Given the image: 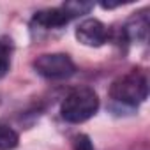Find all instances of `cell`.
Wrapping results in <instances>:
<instances>
[{
    "mask_svg": "<svg viewBox=\"0 0 150 150\" xmlns=\"http://www.w3.org/2000/svg\"><path fill=\"white\" fill-rule=\"evenodd\" d=\"M99 110V97L94 88L90 87H78L72 88L60 106V115L65 122L81 124L92 118Z\"/></svg>",
    "mask_w": 150,
    "mask_h": 150,
    "instance_id": "6da1fadb",
    "label": "cell"
},
{
    "mask_svg": "<svg viewBox=\"0 0 150 150\" xmlns=\"http://www.w3.org/2000/svg\"><path fill=\"white\" fill-rule=\"evenodd\" d=\"M111 99L125 106H138L148 96V80L146 74L139 69H132L131 72L120 76L111 83L110 88Z\"/></svg>",
    "mask_w": 150,
    "mask_h": 150,
    "instance_id": "7a4b0ae2",
    "label": "cell"
},
{
    "mask_svg": "<svg viewBox=\"0 0 150 150\" xmlns=\"http://www.w3.org/2000/svg\"><path fill=\"white\" fill-rule=\"evenodd\" d=\"M34 69L48 80H65L76 72V65L65 53H44L34 60Z\"/></svg>",
    "mask_w": 150,
    "mask_h": 150,
    "instance_id": "3957f363",
    "label": "cell"
},
{
    "mask_svg": "<svg viewBox=\"0 0 150 150\" xmlns=\"http://www.w3.org/2000/svg\"><path fill=\"white\" fill-rule=\"evenodd\" d=\"M76 39L81 44H85V46L97 48V46H103L108 41V28L99 20L88 18V20H83L78 25V28H76Z\"/></svg>",
    "mask_w": 150,
    "mask_h": 150,
    "instance_id": "277c9868",
    "label": "cell"
},
{
    "mask_svg": "<svg viewBox=\"0 0 150 150\" xmlns=\"http://www.w3.org/2000/svg\"><path fill=\"white\" fill-rule=\"evenodd\" d=\"M72 18L62 9V7H55V9H44L35 13L32 23L41 27V28H60L64 25H67Z\"/></svg>",
    "mask_w": 150,
    "mask_h": 150,
    "instance_id": "5b68a950",
    "label": "cell"
},
{
    "mask_svg": "<svg viewBox=\"0 0 150 150\" xmlns=\"http://www.w3.org/2000/svg\"><path fill=\"white\" fill-rule=\"evenodd\" d=\"M146 32H148V16L145 14V11L134 14L124 27V34L132 41H143L146 37Z\"/></svg>",
    "mask_w": 150,
    "mask_h": 150,
    "instance_id": "8992f818",
    "label": "cell"
},
{
    "mask_svg": "<svg viewBox=\"0 0 150 150\" xmlns=\"http://www.w3.org/2000/svg\"><path fill=\"white\" fill-rule=\"evenodd\" d=\"M18 141H20V136L14 129L0 124V150H13L18 146Z\"/></svg>",
    "mask_w": 150,
    "mask_h": 150,
    "instance_id": "52a82bcc",
    "label": "cell"
},
{
    "mask_svg": "<svg viewBox=\"0 0 150 150\" xmlns=\"http://www.w3.org/2000/svg\"><path fill=\"white\" fill-rule=\"evenodd\" d=\"M11 67V44L0 41V78H4Z\"/></svg>",
    "mask_w": 150,
    "mask_h": 150,
    "instance_id": "ba28073f",
    "label": "cell"
},
{
    "mask_svg": "<svg viewBox=\"0 0 150 150\" xmlns=\"http://www.w3.org/2000/svg\"><path fill=\"white\" fill-rule=\"evenodd\" d=\"M92 7H94V4H90V2H67V4L62 6V9H64L71 18H76L78 14H85V13H88Z\"/></svg>",
    "mask_w": 150,
    "mask_h": 150,
    "instance_id": "9c48e42d",
    "label": "cell"
},
{
    "mask_svg": "<svg viewBox=\"0 0 150 150\" xmlns=\"http://www.w3.org/2000/svg\"><path fill=\"white\" fill-rule=\"evenodd\" d=\"M72 146H74V150H96L87 134H78L72 141Z\"/></svg>",
    "mask_w": 150,
    "mask_h": 150,
    "instance_id": "30bf717a",
    "label": "cell"
}]
</instances>
